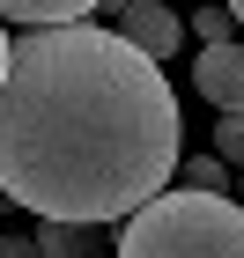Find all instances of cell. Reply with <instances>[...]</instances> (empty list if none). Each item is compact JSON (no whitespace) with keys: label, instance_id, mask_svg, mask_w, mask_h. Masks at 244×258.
<instances>
[{"label":"cell","instance_id":"obj_1","mask_svg":"<svg viewBox=\"0 0 244 258\" xmlns=\"http://www.w3.org/2000/svg\"><path fill=\"white\" fill-rule=\"evenodd\" d=\"M178 96L119 30H30L0 81V192L37 221H133L170 192Z\"/></svg>","mask_w":244,"mask_h":258},{"label":"cell","instance_id":"obj_2","mask_svg":"<svg viewBox=\"0 0 244 258\" xmlns=\"http://www.w3.org/2000/svg\"><path fill=\"white\" fill-rule=\"evenodd\" d=\"M119 258H244V207L229 192H163L119 229Z\"/></svg>","mask_w":244,"mask_h":258},{"label":"cell","instance_id":"obj_3","mask_svg":"<svg viewBox=\"0 0 244 258\" xmlns=\"http://www.w3.org/2000/svg\"><path fill=\"white\" fill-rule=\"evenodd\" d=\"M104 8L119 15V37L133 44L141 59H156V67H163V59H170V52L185 44V22L170 15L163 0H104Z\"/></svg>","mask_w":244,"mask_h":258},{"label":"cell","instance_id":"obj_4","mask_svg":"<svg viewBox=\"0 0 244 258\" xmlns=\"http://www.w3.org/2000/svg\"><path fill=\"white\" fill-rule=\"evenodd\" d=\"M192 89H200L215 111H244V44H200V67H192Z\"/></svg>","mask_w":244,"mask_h":258},{"label":"cell","instance_id":"obj_5","mask_svg":"<svg viewBox=\"0 0 244 258\" xmlns=\"http://www.w3.org/2000/svg\"><path fill=\"white\" fill-rule=\"evenodd\" d=\"M104 0H0L8 22H30V30H74L81 15H96Z\"/></svg>","mask_w":244,"mask_h":258},{"label":"cell","instance_id":"obj_6","mask_svg":"<svg viewBox=\"0 0 244 258\" xmlns=\"http://www.w3.org/2000/svg\"><path fill=\"white\" fill-rule=\"evenodd\" d=\"M96 251V229H81V221H44L37 229V258H89Z\"/></svg>","mask_w":244,"mask_h":258},{"label":"cell","instance_id":"obj_7","mask_svg":"<svg viewBox=\"0 0 244 258\" xmlns=\"http://www.w3.org/2000/svg\"><path fill=\"white\" fill-rule=\"evenodd\" d=\"M185 192H229V162L222 155H192L185 162Z\"/></svg>","mask_w":244,"mask_h":258},{"label":"cell","instance_id":"obj_8","mask_svg":"<svg viewBox=\"0 0 244 258\" xmlns=\"http://www.w3.org/2000/svg\"><path fill=\"white\" fill-rule=\"evenodd\" d=\"M229 30H237L229 8H200V15H192V37H207V44H229Z\"/></svg>","mask_w":244,"mask_h":258},{"label":"cell","instance_id":"obj_9","mask_svg":"<svg viewBox=\"0 0 244 258\" xmlns=\"http://www.w3.org/2000/svg\"><path fill=\"white\" fill-rule=\"evenodd\" d=\"M215 155H222V162H244V118H237V111L215 125Z\"/></svg>","mask_w":244,"mask_h":258},{"label":"cell","instance_id":"obj_10","mask_svg":"<svg viewBox=\"0 0 244 258\" xmlns=\"http://www.w3.org/2000/svg\"><path fill=\"white\" fill-rule=\"evenodd\" d=\"M8 59H15V44H8V30H0V81H8Z\"/></svg>","mask_w":244,"mask_h":258},{"label":"cell","instance_id":"obj_11","mask_svg":"<svg viewBox=\"0 0 244 258\" xmlns=\"http://www.w3.org/2000/svg\"><path fill=\"white\" fill-rule=\"evenodd\" d=\"M222 8H229V15H237V22H244V0H222Z\"/></svg>","mask_w":244,"mask_h":258},{"label":"cell","instance_id":"obj_12","mask_svg":"<svg viewBox=\"0 0 244 258\" xmlns=\"http://www.w3.org/2000/svg\"><path fill=\"white\" fill-rule=\"evenodd\" d=\"M237 118H244V111H237Z\"/></svg>","mask_w":244,"mask_h":258}]
</instances>
